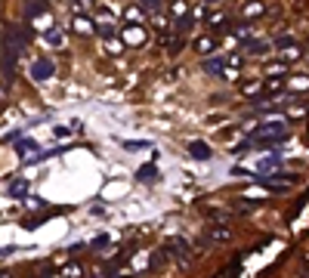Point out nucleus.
I'll return each instance as SVG.
<instances>
[{
	"label": "nucleus",
	"mask_w": 309,
	"mask_h": 278,
	"mask_svg": "<svg viewBox=\"0 0 309 278\" xmlns=\"http://www.w3.org/2000/svg\"><path fill=\"white\" fill-rule=\"evenodd\" d=\"M275 136H288V124L285 121H266V124H260V127L250 133V142H257V139H275Z\"/></svg>",
	"instance_id": "f257e3e1"
},
{
	"label": "nucleus",
	"mask_w": 309,
	"mask_h": 278,
	"mask_svg": "<svg viewBox=\"0 0 309 278\" xmlns=\"http://www.w3.org/2000/svg\"><path fill=\"white\" fill-rule=\"evenodd\" d=\"M28 40H31V31L28 28H13L10 34H6V53H13V56H19L25 47H28Z\"/></svg>",
	"instance_id": "f03ea898"
},
{
	"label": "nucleus",
	"mask_w": 309,
	"mask_h": 278,
	"mask_svg": "<svg viewBox=\"0 0 309 278\" xmlns=\"http://www.w3.org/2000/svg\"><path fill=\"white\" fill-rule=\"evenodd\" d=\"M56 74V62L53 59H37L34 65H31V78L34 81H49Z\"/></svg>",
	"instance_id": "7ed1b4c3"
},
{
	"label": "nucleus",
	"mask_w": 309,
	"mask_h": 278,
	"mask_svg": "<svg viewBox=\"0 0 309 278\" xmlns=\"http://www.w3.org/2000/svg\"><path fill=\"white\" fill-rule=\"evenodd\" d=\"M204 238L213 241V244H226V241H232V229H229V226H223V223H213V226H207Z\"/></svg>",
	"instance_id": "20e7f679"
},
{
	"label": "nucleus",
	"mask_w": 309,
	"mask_h": 278,
	"mask_svg": "<svg viewBox=\"0 0 309 278\" xmlns=\"http://www.w3.org/2000/svg\"><path fill=\"white\" fill-rule=\"evenodd\" d=\"M167 250H173V254H177L182 263H189V260H192V247H189V241H186V238H179V235H177V238H170Z\"/></svg>",
	"instance_id": "39448f33"
},
{
	"label": "nucleus",
	"mask_w": 309,
	"mask_h": 278,
	"mask_svg": "<svg viewBox=\"0 0 309 278\" xmlns=\"http://www.w3.org/2000/svg\"><path fill=\"white\" fill-rule=\"evenodd\" d=\"M189 155L195 158V161H211V146L207 142H201V139H195V142H189Z\"/></svg>",
	"instance_id": "423d86ee"
},
{
	"label": "nucleus",
	"mask_w": 309,
	"mask_h": 278,
	"mask_svg": "<svg viewBox=\"0 0 309 278\" xmlns=\"http://www.w3.org/2000/svg\"><path fill=\"white\" fill-rule=\"evenodd\" d=\"M244 49L247 56H266L269 53V40H257V37H250V40H244Z\"/></svg>",
	"instance_id": "0eeeda50"
},
{
	"label": "nucleus",
	"mask_w": 309,
	"mask_h": 278,
	"mask_svg": "<svg viewBox=\"0 0 309 278\" xmlns=\"http://www.w3.org/2000/svg\"><path fill=\"white\" fill-rule=\"evenodd\" d=\"M204 71L213 74V78H220V74H226V62H223L220 56H216V59H204Z\"/></svg>",
	"instance_id": "6e6552de"
},
{
	"label": "nucleus",
	"mask_w": 309,
	"mask_h": 278,
	"mask_svg": "<svg viewBox=\"0 0 309 278\" xmlns=\"http://www.w3.org/2000/svg\"><path fill=\"white\" fill-rule=\"evenodd\" d=\"M257 207H260V201H250V198H235L232 201V210H238V213H254Z\"/></svg>",
	"instance_id": "1a4fd4ad"
},
{
	"label": "nucleus",
	"mask_w": 309,
	"mask_h": 278,
	"mask_svg": "<svg viewBox=\"0 0 309 278\" xmlns=\"http://www.w3.org/2000/svg\"><path fill=\"white\" fill-rule=\"evenodd\" d=\"M229 31H232V37H235V40H241V44H244V40H250V34H254V25L244 22V25H238V28L232 25Z\"/></svg>",
	"instance_id": "9d476101"
},
{
	"label": "nucleus",
	"mask_w": 309,
	"mask_h": 278,
	"mask_svg": "<svg viewBox=\"0 0 309 278\" xmlns=\"http://www.w3.org/2000/svg\"><path fill=\"white\" fill-rule=\"evenodd\" d=\"M74 28H78L81 34H90L96 25H93V19H90V16H81V13H78V19H74Z\"/></svg>",
	"instance_id": "9b49d317"
},
{
	"label": "nucleus",
	"mask_w": 309,
	"mask_h": 278,
	"mask_svg": "<svg viewBox=\"0 0 309 278\" xmlns=\"http://www.w3.org/2000/svg\"><path fill=\"white\" fill-rule=\"evenodd\" d=\"M195 49H198V53H213V49H216V40H213L211 34H207V37H198V40H195Z\"/></svg>",
	"instance_id": "f8f14e48"
},
{
	"label": "nucleus",
	"mask_w": 309,
	"mask_h": 278,
	"mask_svg": "<svg viewBox=\"0 0 309 278\" xmlns=\"http://www.w3.org/2000/svg\"><path fill=\"white\" fill-rule=\"evenodd\" d=\"M0 68H3L6 81H13V71H16V56H13V53H6V56H3V62H0Z\"/></svg>",
	"instance_id": "ddd939ff"
},
{
	"label": "nucleus",
	"mask_w": 309,
	"mask_h": 278,
	"mask_svg": "<svg viewBox=\"0 0 309 278\" xmlns=\"http://www.w3.org/2000/svg\"><path fill=\"white\" fill-rule=\"evenodd\" d=\"M192 22H195V19H192V13L179 16V19H177V34H189V31H192Z\"/></svg>",
	"instance_id": "4468645a"
},
{
	"label": "nucleus",
	"mask_w": 309,
	"mask_h": 278,
	"mask_svg": "<svg viewBox=\"0 0 309 278\" xmlns=\"http://www.w3.org/2000/svg\"><path fill=\"white\" fill-rule=\"evenodd\" d=\"M44 13H47V3H28L25 6V19H37Z\"/></svg>",
	"instance_id": "2eb2a0df"
},
{
	"label": "nucleus",
	"mask_w": 309,
	"mask_h": 278,
	"mask_svg": "<svg viewBox=\"0 0 309 278\" xmlns=\"http://www.w3.org/2000/svg\"><path fill=\"white\" fill-rule=\"evenodd\" d=\"M155 173H158V170H155V164H146V167H139L136 180H139V182H152V180H155Z\"/></svg>",
	"instance_id": "dca6fc26"
},
{
	"label": "nucleus",
	"mask_w": 309,
	"mask_h": 278,
	"mask_svg": "<svg viewBox=\"0 0 309 278\" xmlns=\"http://www.w3.org/2000/svg\"><path fill=\"white\" fill-rule=\"evenodd\" d=\"M25 192H28V182H25V180H19V182L10 185V195H13V198H22Z\"/></svg>",
	"instance_id": "f3484780"
},
{
	"label": "nucleus",
	"mask_w": 309,
	"mask_h": 278,
	"mask_svg": "<svg viewBox=\"0 0 309 278\" xmlns=\"http://www.w3.org/2000/svg\"><path fill=\"white\" fill-rule=\"evenodd\" d=\"M303 53H300V47L294 44V47H288V49H281V59H285V62H294V59H300Z\"/></svg>",
	"instance_id": "a211bd4d"
},
{
	"label": "nucleus",
	"mask_w": 309,
	"mask_h": 278,
	"mask_svg": "<svg viewBox=\"0 0 309 278\" xmlns=\"http://www.w3.org/2000/svg\"><path fill=\"white\" fill-rule=\"evenodd\" d=\"M281 87H285V78H269V81L263 83V90H269V93H275V90H281Z\"/></svg>",
	"instance_id": "6ab92c4d"
},
{
	"label": "nucleus",
	"mask_w": 309,
	"mask_h": 278,
	"mask_svg": "<svg viewBox=\"0 0 309 278\" xmlns=\"http://www.w3.org/2000/svg\"><path fill=\"white\" fill-rule=\"evenodd\" d=\"M275 164H278V151H272L269 158H263V161H260V170H269V167H275Z\"/></svg>",
	"instance_id": "aec40b11"
},
{
	"label": "nucleus",
	"mask_w": 309,
	"mask_h": 278,
	"mask_svg": "<svg viewBox=\"0 0 309 278\" xmlns=\"http://www.w3.org/2000/svg\"><path fill=\"white\" fill-rule=\"evenodd\" d=\"M108 244H112L108 235H96V238H93V250H102V247H108Z\"/></svg>",
	"instance_id": "412c9836"
},
{
	"label": "nucleus",
	"mask_w": 309,
	"mask_h": 278,
	"mask_svg": "<svg viewBox=\"0 0 309 278\" xmlns=\"http://www.w3.org/2000/svg\"><path fill=\"white\" fill-rule=\"evenodd\" d=\"M152 142L148 139H136V142H124V148H130V151H136V148H148Z\"/></svg>",
	"instance_id": "4be33fe9"
},
{
	"label": "nucleus",
	"mask_w": 309,
	"mask_h": 278,
	"mask_svg": "<svg viewBox=\"0 0 309 278\" xmlns=\"http://www.w3.org/2000/svg\"><path fill=\"white\" fill-rule=\"evenodd\" d=\"M99 34H102V37H112V34H114V22H102V25H99Z\"/></svg>",
	"instance_id": "5701e85b"
},
{
	"label": "nucleus",
	"mask_w": 309,
	"mask_h": 278,
	"mask_svg": "<svg viewBox=\"0 0 309 278\" xmlns=\"http://www.w3.org/2000/svg\"><path fill=\"white\" fill-rule=\"evenodd\" d=\"M275 47H278V49H288V47H294V37H288V34H281L278 40H275Z\"/></svg>",
	"instance_id": "b1692460"
},
{
	"label": "nucleus",
	"mask_w": 309,
	"mask_h": 278,
	"mask_svg": "<svg viewBox=\"0 0 309 278\" xmlns=\"http://www.w3.org/2000/svg\"><path fill=\"white\" fill-rule=\"evenodd\" d=\"M47 40H49V44H53V47H59L65 37H62V31H49V34H47Z\"/></svg>",
	"instance_id": "393cba45"
},
{
	"label": "nucleus",
	"mask_w": 309,
	"mask_h": 278,
	"mask_svg": "<svg viewBox=\"0 0 309 278\" xmlns=\"http://www.w3.org/2000/svg\"><path fill=\"white\" fill-rule=\"evenodd\" d=\"M164 260H167V250H158V254L152 257V269H158V266L164 263Z\"/></svg>",
	"instance_id": "a878e982"
},
{
	"label": "nucleus",
	"mask_w": 309,
	"mask_h": 278,
	"mask_svg": "<svg viewBox=\"0 0 309 278\" xmlns=\"http://www.w3.org/2000/svg\"><path fill=\"white\" fill-rule=\"evenodd\" d=\"M114 278H130V275H127V272H118V275H114Z\"/></svg>",
	"instance_id": "bb28decb"
},
{
	"label": "nucleus",
	"mask_w": 309,
	"mask_h": 278,
	"mask_svg": "<svg viewBox=\"0 0 309 278\" xmlns=\"http://www.w3.org/2000/svg\"><path fill=\"white\" fill-rule=\"evenodd\" d=\"M0 278H10V275H6V272H0Z\"/></svg>",
	"instance_id": "cd10ccee"
}]
</instances>
